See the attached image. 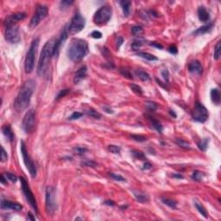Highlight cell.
<instances>
[{"label": "cell", "instance_id": "6da1fadb", "mask_svg": "<svg viewBox=\"0 0 221 221\" xmlns=\"http://www.w3.org/2000/svg\"><path fill=\"white\" fill-rule=\"evenodd\" d=\"M36 89V81L33 80H28L21 87L15 101L14 109L17 112H22L29 106L31 97Z\"/></svg>", "mask_w": 221, "mask_h": 221}, {"label": "cell", "instance_id": "7a4b0ae2", "mask_svg": "<svg viewBox=\"0 0 221 221\" xmlns=\"http://www.w3.org/2000/svg\"><path fill=\"white\" fill-rule=\"evenodd\" d=\"M88 53V44L85 40L76 38L73 39L67 50V55L70 60L80 61Z\"/></svg>", "mask_w": 221, "mask_h": 221}, {"label": "cell", "instance_id": "3957f363", "mask_svg": "<svg viewBox=\"0 0 221 221\" xmlns=\"http://www.w3.org/2000/svg\"><path fill=\"white\" fill-rule=\"evenodd\" d=\"M54 43H53L52 41L47 42L43 48L37 66V73L39 76H44L49 70V63L53 57Z\"/></svg>", "mask_w": 221, "mask_h": 221}, {"label": "cell", "instance_id": "277c9868", "mask_svg": "<svg viewBox=\"0 0 221 221\" xmlns=\"http://www.w3.org/2000/svg\"><path fill=\"white\" fill-rule=\"evenodd\" d=\"M39 43H40V39L38 37L34 39L32 41V43L30 44V47L29 49V51L26 55L24 68H25V72L27 73H30L33 71L34 67H35L36 57L37 49H38V47H39Z\"/></svg>", "mask_w": 221, "mask_h": 221}, {"label": "cell", "instance_id": "5b68a950", "mask_svg": "<svg viewBox=\"0 0 221 221\" xmlns=\"http://www.w3.org/2000/svg\"><path fill=\"white\" fill-rule=\"evenodd\" d=\"M112 15V9L109 5H103L101 6L94 14L93 21L94 23L97 25H104L106 24L111 17Z\"/></svg>", "mask_w": 221, "mask_h": 221}, {"label": "cell", "instance_id": "8992f818", "mask_svg": "<svg viewBox=\"0 0 221 221\" xmlns=\"http://www.w3.org/2000/svg\"><path fill=\"white\" fill-rule=\"evenodd\" d=\"M86 25V19L80 14L75 13L73 18L71 19V22L67 28L68 35H75L80 32Z\"/></svg>", "mask_w": 221, "mask_h": 221}, {"label": "cell", "instance_id": "52a82bcc", "mask_svg": "<svg viewBox=\"0 0 221 221\" xmlns=\"http://www.w3.org/2000/svg\"><path fill=\"white\" fill-rule=\"evenodd\" d=\"M21 144V153H22V156H23V163L26 166L27 169L29 170L30 172V174L32 178H36V173H37V170H36V167L35 165L33 160L31 159L30 156L29 155L28 153V150H27V148H26V144L23 141H21L20 143Z\"/></svg>", "mask_w": 221, "mask_h": 221}, {"label": "cell", "instance_id": "ba28073f", "mask_svg": "<svg viewBox=\"0 0 221 221\" xmlns=\"http://www.w3.org/2000/svg\"><path fill=\"white\" fill-rule=\"evenodd\" d=\"M20 181H21V186H22V191L27 200V201L29 202V204L30 205V207L33 208V210L35 211L36 213H38V207H37V203L36 200V198L29 186L28 181L25 180V178L23 177H20Z\"/></svg>", "mask_w": 221, "mask_h": 221}, {"label": "cell", "instance_id": "9c48e42d", "mask_svg": "<svg viewBox=\"0 0 221 221\" xmlns=\"http://www.w3.org/2000/svg\"><path fill=\"white\" fill-rule=\"evenodd\" d=\"M45 207L46 210L49 214H53L57 209V202H56V194L55 189L53 187H47L46 188V195H45Z\"/></svg>", "mask_w": 221, "mask_h": 221}, {"label": "cell", "instance_id": "30bf717a", "mask_svg": "<svg viewBox=\"0 0 221 221\" xmlns=\"http://www.w3.org/2000/svg\"><path fill=\"white\" fill-rule=\"evenodd\" d=\"M35 125H36V111L33 109H30L27 111L23 119L22 127L25 133L30 134L34 131Z\"/></svg>", "mask_w": 221, "mask_h": 221}, {"label": "cell", "instance_id": "8fae6325", "mask_svg": "<svg viewBox=\"0 0 221 221\" xmlns=\"http://www.w3.org/2000/svg\"><path fill=\"white\" fill-rule=\"evenodd\" d=\"M48 7L46 5H43V4H39L36 6V13L33 16V17L30 20V28L34 29L36 28L42 20H43L47 16H48Z\"/></svg>", "mask_w": 221, "mask_h": 221}, {"label": "cell", "instance_id": "7c38bea8", "mask_svg": "<svg viewBox=\"0 0 221 221\" xmlns=\"http://www.w3.org/2000/svg\"><path fill=\"white\" fill-rule=\"evenodd\" d=\"M208 110L200 102H196L193 110V119L199 123H205L208 118Z\"/></svg>", "mask_w": 221, "mask_h": 221}, {"label": "cell", "instance_id": "4fadbf2b", "mask_svg": "<svg viewBox=\"0 0 221 221\" xmlns=\"http://www.w3.org/2000/svg\"><path fill=\"white\" fill-rule=\"evenodd\" d=\"M4 37H5V40L11 44L18 43L21 39L18 27L16 25L6 27L5 32H4Z\"/></svg>", "mask_w": 221, "mask_h": 221}, {"label": "cell", "instance_id": "5bb4252c", "mask_svg": "<svg viewBox=\"0 0 221 221\" xmlns=\"http://www.w3.org/2000/svg\"><path fill=\"white\" fill-rule=\"evenodd\" d=\"M68 36V32H67V26L64 27V29L62 30V32L60 36V37L55 40V43H54V48H53V57H57L59 55L60 47L63 45V43H65V41L67 39Z\"/></svg>", "mask_w": 221, "mask_h": 221}, {"label": "cell", "instance_id": "9a60e30c", "mask_svg": "<svg viewBox=\"0 0 221 221\" xmlns=\"http://www.w3.org/2000/svg\"><path fill=\"white\" fill-rule=\"evenodd\" d=\"M26 17V14L24 12H19V13H14L11 14L10 16H8L3 22V25L4 27H9V26H12V25H16V23H18L19 21L23 20Z\"/></svg>", "mask_w": 221, "mask_h": 221}, {"label": "cell", "instance_id": "2e32d148", "mask_svg": "<svg viewBox=\"0 0 221 221\" xmlns=\"http://www.w3.org/2000/svg\"><path fill=\"white\" fill-rule=\"evenodd\" d=\"M1 209L2 210H14V211H20L23 209V206L16 203V202H12L10 200H1Z\"/></svg>", "mask_w": 221, "mask_h": 221}, {"label": "cell", "instance_id": "e0dca14e", "mask_svg": "<svg viewBox=\"0 0 221 221\" xmlns=\"http://www.w3.org/2000/svg\"><path fill=\"white\" fill-rule=\"evenodd\" d=\"M187 68H188V71L193 74L200 75V74H202V72H203V67H202V66H201V64L199 60L191 61L188 64Z\"/></svg>", "mask_w": 221, "mask_h": 221}, {"label": "cell", "instance_id": "ac0fdd59", "mask_svg": "<svg viewBox=\"0 0 221 221\" xmlns=\"http://www.w3.org/2000/svg\"><path fill=\"white\" fill-rule=\"evenodd\" d=\"M86 72H87V68L86 66L81 67L74 74V78H73V82L74 84H78L79 82H80L83 79L86 78Z\"/></svg>", "mask_w": 221, "mask_h": 221}, {"label": "cell", "instance_id": "d6986e66", "mask_svg": "<svg viewBox=\"0 0 221 221\" xmlns=\"http://www.w3.org/2000/svg\"><path fill=\"white\" fill-rule=\"evenodd\" d=\"M198 17H199V20L205 23V22H207L209 19H210V15H209V12L207 10V9L204 7V6H199L198 8Z\"/></svg>", "mask_w": 221, "mask_h": 221}, {"label": "cell", "instance_id": "ffe728a7", "mask_svg": "<svg viewBox=\"0 0 221 221\" xmlns=\"http://www.w3.org/2000/svg\"><path fill=\"white\" fill-rule=\"evenodd\" d=\"M132 192H133V194H134V196L136 197V199L138 202L145 203V202L149 201V197L146 194L142 193V192L137 191V190H132Z\"/></svg>", "mask_w": 221, "mask_h": 221}, {"label": "cell", "instance_id": "44dd1931", "mask_svg": "<svg viewBox=\"0 0 221 221\" xmlns=\"http://www.w3.org/2000/svg\"><path fill=\"white\" fill-rule=\"evenodd\" d=\"M213 27V23H208V24L204 25V26H201V27H200L198 30H196L194 31V35H196V36H200V35L206 34V33H207V32H210V31L212 30Z\"/></svg>", "mask_w": 221, "mask_h": 221}, {"label": "cell", "instance_id": "7402d4cb", "mask_svg": "<svg viewBox=\"0 0 221 221\" xmlns=\"http://www.w3.org/2000/svg\"><path fill=\"white\" fill-rule=\"evenodd\" d=\"M2 131H3V134L4 135V137L7 138V140L9 142H12L13 139H14V134L10 129V126L8 125V124H5L3 126L2 128Z\"/></svg>", "mask_w": 221, "mask_h": 221}, {"label": "cell", "instance_id": "603a6c76", "mask_svg": "<svg viewBox=\"0 0 221 221\" xmlns=\"http://www.w3.org/2000/svg\"><path fill=\"white\" fill-rule=\"evenodd\" d=\"M211 100L215 105L220 104V92L219 89L214 88L211 90Z\"/></svg>", "mask_w": 221, "mask_h": 221}, {"label": "cell", "instance_id": "cb8c5ba5", "mask_svg": "<svg viewBox=\"0 0 221 221\" xmlns=\"http://www.w3.org/2000/svg\"><path fill=\"white\" fill-rule=\"evenodd\" d=\"M135 74H136L142 81H148V80H150V74H149L146 71H144V70H143V69H137V70L135 71Z\"/></svg>", "mask_w": 221, "mask_h": 221}, {"label": "cell", "instance_id": "d4e9b609", "mask_svg": "<svg viewBox=\"0 0 221 221\" xmlns=\"http://www.w3.org/2000/svg\"><path fill=\"white\" fill-rule=\"evenodd\" d=\"M122 10H123V13L124 16H128L130 11V5H131V2L130 1H120L119 2Z\"/></svg>", "mask_w": 221, "mask_h": 221}, {"label": "cell", "instance_id": "484cf974", "mask_svg": "<svg viewBox=\"0 0 221 221\" xmlns=\"http://www.w3.org/2000/svg\"><path fill=\"white\" fill-rule=\"evenodd\" d=\"M194 207H195V208L198 210V212L204 217V218H207L208 217V214H207V210H206V208L203 207V205L201 204V203H200L198 200H194Z\"/></svg>", "mask_w": 221, "mask_h": 221}, {"label": "cell", "instance_id": "4316f807", "mask_svg": "<svg viewBox=\"0 0 221 221\" xmlns=\"http://www.w3.org/2000/svg\"><path fill=\"white\" fill-rule=\"evenodd\" d=\"M137 55H138L139 57H142L147 60H150V61H155V60H157L158 58L156 57L155 55H151L150 53H147V52H137Z\"/></svg>", "mask_w": 221, "mask_h": 221}, {"label": "cell", "instance_id": "83f0119b", "mask_svg": "<svg viewBox=\"0 0 221 221\" xmlns=\"http://www.w3.org/2000/svg\"><path fill=\"white\" fill-rule=\"evenodd\" d=\"M150 120L151 121V124H152V126L157 130V132H159V133H162L163 132V125L161 124V123L159 122V121H157V120H156V119H154V118H152L151 117H150Z\"/></svg>", "mask_w": 221, "mask_h": 221}, {"label": "cell", "instance_id": "f1b7e54d", "mask_svg": "<svg viewBox=\"0 0 221 221\" xmlns=\"http://www.w3.org/2000/svg\"><path fill=\"white\" fill-rule=\"evenodd\" d=\"M221 55V43L220 41H219L215 46V49H214V55H213V58L214 60H218L220 58Z\"/></svg>", "mask_w": 221, "mask_h": 221}, {"label": "cell", "instance_id": "f546056e", "mask_svg": "<svg viewBox=\"0 0 221 221\" xmlns=\"http://www.w3.org/2000/svg\"><path fill=\"white\" fill-rule=\"evenodd\" d=\"M86 114L88 116L95 118V119H100L101 118V114L99 111L95 110L94 109H92V108H90V109H88V110H86Z\"/></svg>", "mask_w": 221, "mask_h": 221}, {"label": "cell", "instance_id": "4dcf8cb0", "mask_svg": "<svg viewBox=\"0 0 221 221\" xmlns=\"http://www.w3.org/2000/svg\"><path fill=\"white\" fill-rule=\"evenodd\" d=\"M163 203H164L167 207H169L170 208L175 209L177 207V202L174 200H170V199H162Z\"/></svg>", "mask_w": 221, "mask_h": 221}, {"label": "cell", "instance_id": "1f68e13d", "mask_svg": "<svg viewBox=\"0 0 221 221\" xmlns=\"http://www.w3.org/2000/svg\"><path fill=\"white\" fill-rule=\"evenodd\" d=\"M175 143L177 145H179L180 147L181 148H184V149H189L190 148V143L181 138H177L175 140Z\"/></svg>", "mask_w": 221, "mask_h": 221}, {"label": "cell", "instance_id": "d6a6232c", "mask_svg": "<svg viewBox=\"0 0 221 221\" xmlns=\"http://www.w3.org/2000/svg\"><path fill=\"white\" fill-rule=\"evenodd\" d=\"M130 89L137 95H142L143 94V89L141 86H139L138 85H136V84H131L130 86Z\"/></svg>", "mask_w": 221, "mask_h": 221}, {"label": "cell", "instance_id": "836d02e7", "mask_svg": "<svg viewBox=\"0 0 221 221\" xmlns=\"http://www.w3.org/2000/svg\"><path fill=\"white\" fill-rule=\"evenodd\" d=\"M145 106H146L147 110H150V111H155L158 107L157 104L155 103V102H152V101H147Z\"/></svg>", "mask_w": 221, "mask_h": 221}, {"label": "cell", "instance_id": "e575fe53", "mask_svg": "<svg viewBox=\"0 0 221 221\" xmlns=\"http://www.w3.org/2000/svg\"><path fill=\"white\" fill-rule=\"evenodd\" d=\"M131 154H132V156H134V158H136V159H139V160H146V156H145V155H144L143 152H141V151H135V150H133V151L131 152Z\"/></svg>", "mask_w": 221, "mask_h": 221}, {"label": "cell", "instance_id": "d590c367", "mask_svg": "<svg viewBox=\"0 0 221 221\" xmlns=\"http://www.w3.org/2000/svg\"><path fill=\"white\" fill-rule=\"evenodd\" d=\"M73 3V1L71 0H63L60 3V10H66L68 7H70V5H72Z\"/></svg>", "mask_w": 221, "mask_h": 221}, {"label": "cell", "instance_id": "8d00e7d4", "mask_svg": "<svg viewBox=\"0 0 221 221\" xmlns=\"http://www.w3.org/2000/svg\"><path fill=\"white\" fill-rule=\"evenodd\" d=\"M208 142H209V140L207 138H205V139L201 140L200 143L198 145L199 149L201 150L202 151H206V150L207 149V146H208Z\"/></svg>", "mask_w": 221, "mask_h": 221}, {"label": "cell", "instance_id": "74e56055", "mask_svg": "<svg viewBox=\"0 0 221 221\" xmlns=\"http://www.w3.org/2000/svg\"><path fill=\"white\" fill-rule=\"evenodd\" d=\"M203 178V174L200 171H194L192 174V179L195 181H201Z\"/></svg>", "mask_w": 221, "mask_h": 221}, {"label": "cell", "instance_id": "f35d334b", "mask_svg": "<svg viewBox=\"0 0 221 221\" xmlns=\"http://www.w3.org/2000/svg\"><path fill=\"white\" fill-rule=\"evenodd\" d=\"M73 151H74V154L78 155V156H83L86 151H87V149L86 148H84V147H75L73 149Z\"/></svg>", "mask_w": 221, "mask_h": 221}, {"label": "cell", "instance_id": "ab89813d", "mask_svg": "<svg viewBox=\"0 0 221 221\" xmlns=\"http://www.w3.org/2000/svg\"><path fill=\"white\" fill-rule=\"evenodd\" d=\"M108 150L112 154H119L121 151V148L117 146V145H109L108 146Z\"/></svg>", "mask_w": 221, "mask_h": 221}, {"label": "cell", "instance_id": "60d3db41", "mask_svg": "<svg viewBox=\"0 0 221 221\" xmlns=\"http://www.w3.org/2000/svg\"><path fill=\"white\" fill-rule=\"evenodd\" d=\"M4 175H5V177L7 178L8 181H11V182H13V183L16 182V181H17V177H16V175L14 174H11V173H5Z\"/></svg>", "mask_w": 221, "mask_h": 221}, {"label": "cell", "instance_id": "b9f144b4", "mask_svg": "<svg viewBox=\"0 0 221 221\" xmlns=\"http://www.w3.org/2000/svg\"><path fill=\"white\" fill-rule=\"evenodd\" d=\"M130 137H131L133 140L137 141V142H144V141L147 140L146 137L142 136V135H131Z\"/></svg>", "mask_w": 221, "mask_h": 221}, {"label": "cell", "instance_id": "7bdbcfd3", "mask_svg": "<svg viewBox=\"0 0 221 221\" xmlns=\"http://www.w3.org/2000/svg\"><path fill=\"white\" fill-rule=\"evenodd\" d=\"M142 45H143L142 41H140V40H136V41H134L133 43L131 44V48H132L133 50H138Z\"/></svg>", "mask_w": 221, "mask_h": 221}, {"label": "cell", "instance_id": "ee69618b", "mask_svg": "<svg viewBox=\"0 0 221 221\" xmlns=\"http://www.w3.org/2000/svg\"><path fill=\"white\" fill-rule=\"evenodd\" d=\"M120 73H121V74L124 76V77H126L127 79H129V80H132L133 79V77H132V75H131V73H130V71L128 70V69H120Z\"/></svg>", "mask_w": 221, "mask_h": 221}, {"label": "cell", "instance_id": "f6af8a7d", "mask_svg": "<svg viewBox=\"0 0 221 221\" xmlns=\"http://www.w3.org/2000/svg\"><path fill=\"white\" fill-rule=\"evenodd\" d=\"M110 176L113 179V180H115V181H123V182H124V181H126V180L123 177V176H121L120 174H113V173H110Z\"/></svg>", "mask_w": 221, "mask_h": 221}, {"label": "cell", "instance_id": "bcb514c9", "mask_svg": "<svg viewBox=\"0 0 221 221\" xmlns=\"http://www.w3.org/2000/svg\"><path fill=\"white\" fill-rule=\"evenodd\" d=\"M82 116H83V113L79 112V111H74V112L68 117V119H69V120H76V119L80 118Z\"/></svg>", "mask_w": 221, "mask_h": 221}, {"label": "cell", "instance_id": "7dc6e473", "mask_svg": "<svg viewBox=\"0 0 221 221\" xmlns=\"http://www.w3.org/2000/svg\"><path fill=\"white\" fill-rule=\"evenodd\" d=\"M98 165L95 162L93 161H89V160H86L84 162L81 163V166L83 167H95L96 166Z\"/></svg>", "mask_w": 221, "mask_h": 221}, {"label": "cell", "instance_id": "c3c4849f", "mask_svg": "<svg viewBox=\"0 0 221 221\" xmlns=\"http://www.w3.org/2000/svg\"><path fill=\"white\" fill-rule=\"evenodd\" d=\"M69 92H70V90H69V89H63V90H60V91L59 92V93L57 94V96H56L55 100H60V98H62V97L66 96V95H67Z\"/></svg>", "mask_w": 221, "mask_h": 221}, {"label": "cell", "instance_id": "681fc988", "mask_svg": "<svg viewBox=\"0 0 221 221\" xmlns=\"http://www.w3.org/2000/svg\"><path fill=\"white\" fill-rule=\"evenodd\" d=\"M131 32L133 35H139L140 33L143 32V29L140 26H134L131 29Z\"/></svg>", "mask_w": 221, "mask_h": 221}, {"label": "cell", "instance_id": "f907efd6", "mask_svg": "<svg viewBox=\"0 0 221 221\" xmlns=\"http://www.w3.org/2000/svg\"><path fill=\"white\" fill-rule=\"evenodd\" d=\"M1 162L2 163H3V162H5V161H7V159H8V155H7V153H6V151H5V150H4V148L2 146V148H1Z\"/></svg>", "mask_w": 221, "mask_h": 221}, {"label": "cell", "instance_id": "816d5d0a", "mask_svg": "<svg viewBox=\"0 0 221 221\" xmlns=\"http://www.w3.org/2000/svg\"><path fill=\"white\" fill-rule=\"evenodd\" d=\"M91 36L95 39H100L102 37V33L98 30H94L91 33Z\"/></svg>", "mask_w": 221, "mask_h": 221}, {"label": "cell", "instance_id": "f5cc1de1", "mask_svg": "<svg viewBox=\"0 0 221 221\" xmlns=\"http://www.w3.org/2000/svg\"><path fill=\"white\" fill-rule=\"evenodd\" d=\"M162 75L163 76V79H164V80H165V82H168V71L167 70V69H164V70H163L162 71Z\"/></svg>", "mask_w": 221, "mask_h": 221}, {"label": "cell", "instance_id": "db71d44e", "mask_svg": "<svg viewBox=\"0 0 221 221\" xmlns=\"http://www.w3.org/2000/svg\"><path fill=\"white\" fill-rule=\"evenodd\" d=\"M168 51H169L171 54H173V55H176V54H177V52H178L177 48H176L174 45L170 46V47H169V49H168Z\"/></svg>", "mask_w": 221, "mask_h": 221}, {"label": "cell", "instance_id": "11a10c76", "mask_svg": "<svg viewBox=\"0 0 221 221\" xmlns=\"http://www.w3.org/2000/svg\"><path fill=\"white\" fill-rule=\"evenodd\" d=\"M151 167H152V164H151V163H148V162H146V163L143 164V169L147 170V169H150Z\"/></svg>", "mask_w": 221, "mask_h": 221}, {"label": "cell", "instance_id": "9f6ffc18", "mask_svg": "<svg viewBox=\"0 0 221 221\" xmlns=\"http://www.w3.org/2000/svg\"><path fill=\"white\" fill-rule=\"evenodd\" d=\"M27 220H32V221H34V220H36V218L33 216V214L30 212V213H28V215H27Z\"/></svg>", "mask_w": 221, "mask_h": 221}, {"label": "cell", "instance_id": "6f0895ef", "mask_svg": "<svg viewBox=\"0 0 221 221\" xmlns=\"http://www.w3.org/2000/svg\"><path fill=\"white\" fill-rule=\"evenodd\" d=\"M150 45H151V46H153V47H156V48H157V49H162L163 48L161 44L156 43H150Z\"/></svg>", "mask_w": 221, "mask_h": 221}, {"label": "cell", "instance_id": "680465c9", "mask_svg": "<svg viewBox=\"0 0 221 221\" xmlns=\"http://www.w3.org/2000/svg\"><path fill=\"white\" fill-rule=\"evenodd\" d=\"M123 42H124V39L122 37H118L117 38V49L120 48V46L123 44Z\"/></svg>", "mask_w": 221, "mask_h": 221}, {"label": "cell", "instance_id": "91938a15", "mask_svg": "<svg viewBox=\"0 0 221 221\" xmlns=\"http://www.w3.org/2000/svg\"><path fill=\"white\" fill-rule=\"evenodd\" d=\"M1 183L2 184H7V178L5 177L4 174H2V176H1Z\"/></svg>", "mask_w": 221, "mask_h": 221}, {"label": "cell", "instance_id": "94428289", "mask_svg": "<svg viewBox=\"0 0 221 221\" xmlns=\"http://www.w3.org/2000/svg\"><path fill=\"white\" fill-rule=\"evenodd\" d=\"M105 204H106V205H108V206H111V207L115 205V203H114L112 200H108L105 201Z\"/></svg>", "mask_w": 221, "mask_h": 221}, {"label": "cell", "instance_id": "6125c7cd", "mask_svg": "<svg viewBox=\"0 0 221 221\" xmlns=\"http://www.w3.org/2000/svg\"><path fill=\"white\" fill-rule=\"evenodd\" d=\"M104 110L106 111V112H107V113H113V110H112V109H110V108H109V107H107V106H105L104 107Z\"/></svg>", "mask_w": 221, "mask_h": 221}, {"label": "cell", "instance_id": "be15d7a7", "mask_svg": "<svg viewBox=\"0 0 221 221\" xmlns=\"http://www.w3.org/2000/svg\"><path fill=\"white\" fill-rule=\"evenodd\" d=\"M173 176H174V177H176V178H179V179H182V178H183V176H182L181 174H174Z\"/></svg>", "mask_w": 221, "mask_h": 221}, {"label": "cell", "instance_id": "e7e4bbea", "mask_svg": "<svg viewBox=\"0 0 221 221\" xmlns=\"http://www.w3.org/2000/svg\"><path fill=\"white\" fill-rule=\"evenodd\" d=\"M169 113H170L171 116H174V117H176V114L174 113V111H172V110H169Z\"/></svg>", "mask_w": 221, "mask_h": 221}]
</instances>
